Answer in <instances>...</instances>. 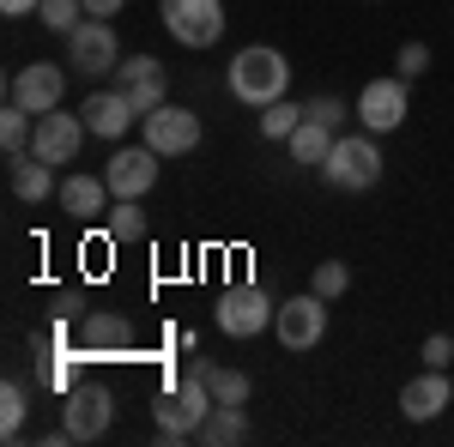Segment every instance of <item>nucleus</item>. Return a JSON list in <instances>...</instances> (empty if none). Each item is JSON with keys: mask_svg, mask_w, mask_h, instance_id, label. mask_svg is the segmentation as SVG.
Listing matches in <instances>:
<instances>
[{"mask_svg": "<svg viewBox=\"0 0 454 447\" xmlns=\"http://www.w3.org/2000/svg\"><path fill=\"white\" fill-rule=\"evenodd\" d=\"M231 97L248 109H267L285 97V85H291V61H285L279 49H267V42H248L237 49V61H231Z\"/></svg>", "mask_w": 454, "mask_h": 447, "instance_id": "1", "label": "nucleus"}, {"mask_svg": "<svg viewBox=\"0 0 454 447\" xmlns=\"http://www.w3.org/2000/svg\"><path fill=\"white\" fill-rule=\"evenodd\" d=\"M212 405H218V399H212V387L200 375L164 387V393H158V405H152V412H158V435H164V442H194V435H200V423L212 417Z\"/></svg>", "mask_w": 454, "mask_h": 447, "instance_id": "2", "label": "nucleus"}, {"mask_svg": "<svg viewBox=\"0 0 454 447\" xmlns=\"http://www.w3.org/2000/svg\"><path fill=\"white\" fill-rule=\"evenodd\" d=\"M321 170H327V188L364 194V188L382 181V145H376V134H346V139H333V151H327Z\"/></svg>", "mask_w": 454, "mask_h": 447, "instance_id": "3", "label": "nucleus"}, {"mask_svg": "<svg viewBox=\"0 0 454 447\" xmlns=\"http://www.w3.org/2000/svg\"><path fill=\"white\" fill-rule=\"evenodd\" d=\"M158 19L182 49H212L224 36V0H158Z\"/></svg>", "mask_w": 454, "mask_h": 447, "instance_id": "4", "label": "nucleus"}, {"mask_svg": "<svg viewBox=\"0 0 454 447\" xmlns=\"http://www.w3.org/2000/svg\"><path fill=\"white\" fill-rule=\"evenodd\" d=\"M273 314H279V303H273L261 284H231V290L218 297V327H224L231 339H261V333L273 327Z\"/></svg>", "mask_w": 454, "mask_h": 447, "instance_id": "5", "label": "nucleus"}, {"mask_svg": "<svg viewBox=\"0 0 454 447\" xmlns=\"http://www.w3.org/2000/svg\"><path fill=\"white\" fill-rule=\"evenodd\" d=\"M109 417H115V399H109V387H98V381H73V387H67L61 429H67L73 442H98V435L109 429Z\"/></svg>", "mask_w": 454, "mask_h": 447, "instance_id": "6", "label": "nucleus"}, {"mask_svg": "<svg viewBox=\"0 0 454 447\" xmlns=\"http://www.w3.org/2000/svg\"><path fill=\"white\" fill-rule=\"evenodd\" d=\"M273 327H279L285 351H315V344L327 339V297H315V290L285 297L279 314H273Z\"/></svg>", "mask_w": 454, "mask_h": 447, "instance_id": "7", "label": "nucleus"}, {"mask_svg": "<svg viewBox=\"0 0 454 447\" xmlns=\"http://www.w3.org/2000/svg\"><path fill=\"white\" fill-rule=\"evenodd\" d=\"M140 134L158 158H182V151L200 145V115L182 109V104H158L152 115H140Z\"/></svg>", "mask_w": 454, "mask_h": 447, "instance_id": "8", "label": "nucleus"}, {"mask_svg": "<svg viewBox=\"0 0 454 447\" xmlns=\"http://www.w3.org/2000/svg\"><path fill=\"white\" fill-rule=\"evenodd\" d=\"M357 121H364V134H394L400 121H406V79L394 73V79H370L364 91H357V109H351Z\"/></svg>", "mask_w": 454, "mask_h": 447, "instance_id": "9", "label": "nucleus"}, {"mask_svg": "<svg viewBox=\"0 0 454 447\" xmlns=\"http://www.w3.org/2000/svg\"><path fill=\"white\" fill-rule=\"evenodd\" d=\"M158 164H164V158H158L145 139L134 145V151H115V158L104 164L109 194H115V200H140V194H152V188H158Z\"/></svg>", "mask_w": 454, "mask_h": 447, "instance_id": "10", "label": "nucleus"}, {"mask_svg": "<svg viewBox=\"0 0 454 447\" xmlns=\"http://www.w3.org/2000/svg\"><path fill=\"white\" fill-rule=\"evenodd\" d=\"M19 109H31V115H49V109H61L67 97V73L55 67V61H31V67L12 73V91H6Z\"/></svg>", "mask_w": 454, "mask_h": 447, "instance_id": "11", "label": "nucleus"}, {"mask_svg": "<svg viewBox=\"0 0 454 447\" xmlns=\"http://www.w3.org/2000/svg\"><path fill=\"white\" fill-rule=\"evenodd\" d=\"M67 61H73L79 73H115V67H121L115 25H109V19H85V25L67 36Z\"/></svg>", "mask_w": 454, "mask_h": 447, "instance_id": "12", "label": "nucleus"}, {"mask_svg": "<svg viewBox=\"0 0 454 447\" xmlns=\"http://www.w3.org/2000/svg\"><path fill=\"white\" fill-rule=\"evenodd\" d=\"M85 115H61V109H49V115H36V134H31V151L43 164H73L79 158V145H85Z\"/></svg>", "mask_w": 454, "mask_h": 447, "instance_id": "13", "label": "nucleus"}, {"mask_svg": "<svg viewBox=\"0 0 454 447\" xmlns=\"http://www.w3.org/2000/svg\"><path fill=\"white\" fill-rule=\"evenodd\" d=\"M115 85L134 97V109H140V115H152L158 104H170V73H164V61H158V55H128V61L115 67Z\"/></svg>", "mask_w": 454, "mask_h": 447, "instance_id": "14", "label": "nucleus"}, {"mask_svg": "<svg viewBox=\"0 0 454 447\" xmlns=\"http://www.w3.org/2000/svg\"><path fill=\"white\" fill-rule=\"evenodd\" d=\"M449 405H454L449 369H424V375H412L400 387V417H406V423H430V417H442Z\"/></svg>", "mask_w": 454, "mask_h": 447, "instance_id": "15", "label": "nucleus"}, {"mask_svg": "<svg viewBox=\"0 0 454 447\" xmlns=\"http://www.w3.org/2000/svg\"><path fill=\"white\" fill-rule=\"evenodd\" d=\"M79 115H85V127H91L98 139H121L134 121H140V109H134V97H128L121 85H115V91H91Z\"/></svg>", "mask_w": 454, "mask_h": 447, "instance_id": "16", "label": "nucleus"}, {"mask_svg": "<svg viewBox=\"0 0 454 447\" xmlns=\"http://www.w3.org/2000/svg\"><path fill=\"white\" fill-rule=\"evenodd\" d=\"M6 188H12L25 206H43L49 194H61V181H55V164H43L36 151H12V158H6Z\"/></svg>", "mask_w": 454, "mask_h": 447, "instance_id": "17", "label": "nucleus"}, {"mask_svg": "<svg viewBox=\"0 0 454 447\" xmlns=\"http://www.w3.org/2000/svg\"><path fill=\"white\" fill-rule=\"evenodd\" d=\"M128 344H134V327L115 309H98V314L79 320V351H85V357H121Z\"/></svg>", "mask_w": 454, "mask_h": 447, "instance_id": "18", "label": "nucleus"}, {"mask_svg": "<svg viewBox=\"0 0 454 447\" xmlns=\"http://www.w3.org/2000/svg\"><path fill=\"white\" fill-rule=\"evenodd\" d=\"M55 200H61V212H67V218L91 224V218H104V212H109V200H115V194H109L104 175H67Z\"/></svg>", "mask_w": 454, "mask_h": 447, "instance_id": "19", "label": "nucleus"}, {"mask_svg": "<svg viewBox=\"0 0 454 447\" xmlns=\"http://www.w3.org/2000/svg\"><path fill=\"white\" fill-rule=\"evenodd\" d=\"M188 375L207 381L218 405H248V393H254V381H248L243 369H224V363H212V357H194V369H188Z\"/></svg>", "mask_w": 454, "mask_h": 447, "instance_id": "20", "label": "nucleus"}, {"mask_svg": "<svg viewBox=\"0 0 454 447\" xmlns=\"http://www.w3.org/2000/svg\"><path fill=\"white\" fill-rule=\"evenodd\" d=\"M333 139H340L333 127H321V121L303 115V127L285 139V145H291V164H315V170H321V164H327V151H333Z\"/></svg>", "mask_w": 454, "mask_h": 447, "instance_id": "21", "label": "nucleus"}, {"mask_svg": "<svg viewBox=\"0 0 454 447\" xmlns=\"http://www.w3.org/2000/svg\"><path fill=\"white\" fill-rule=\"evenodd\" d=\"M243 435H248L243 405H212V417L200 423V435H194V442H207V447H231V442H243Z\"/></svg>", "mask_w": 454, "mask_h": 447, "instance_id": "22", "label": "nucleus"}, {"mask_svg": "<svg viewBox=\"0 0 454 447\" xmlns=\"http://www.w3.org/2000/svg\"><path fill=\"white\" fill-rule=\"evenodd\" d=\"M25 417H31V393H25L19 381H6V387H0V435L19 442V435H25Z\"/></svg>", "mask_w": 454, "mask_h": 447, "instance_id": "23", "label": "nucleus"}, {"mask_svg": "<svg viewBox=\"0 0 454 447\" xmlns=\"http://www.w3.org/2000/svg\"><path fill=\"white\" fill-rule=\"evenodd\" d=\"M152 236V224H145L140 200H115L109 206V242H145Z\"/></svg>", "mask_w": 454, "mask_h": 447, "instance_id": "24", "label": "nucleus"}, {"mask_svg": "<svg viewBox=\"0 0 454 447\" xmlns=\"http://www.w3.org/2000/svg\"><path fill=\"white\" fill-rule=\"evenodd\" d=\"M31 134H36V115L19 104H6V115H0V145H6V158L12 151H31Z\"/></svg>", "mask_w": 454, "mask_h": 447, "instance_id": "25", "label": "nucleus"}, {"mask_svg": "<svg viewBox=\"0 0 454 447\" xmlns=\"http://www.w3.org/2000/svg\"><path fill=\"white\" fill-rule=\"evenodd\" d=\"M36 19H43L49 31L73 36L79 25H85V0H43V6H36Z\"/></svg>", "mask_w": 454, "mask_h": 447, "instance_id": "26", "label": "nucleus"}, {"mask_svg": "<svg viewBox=\"0 0 454 447\" xmlns=\"http://www.w3.org/2000/svg\"><path fill=\"white\" fill-rule=\"evenodd\" d=\"M297 127H303V104H285V97H279V104L261 109V134H267V139H291Z\"/></svg>", "mask_w": 454, "mask_h": 447, "instance_id": "27", "label": "nucleus"}, {"mask_svg": "<svg viewBox=\"0 0 454 447\" xmlns=\"http://www.w3.org/2000/svg\"><path fill=\"white\" fill-rule=\"evenodd\" d=\"M309 290H315V297H327V303L346 297V290H351V266H346V260H321V266L309 273Z\"/></svg>", "mask_w": 454, "mask_h": 447, "instance_id": "28", "label": "nucleus"}, {"mask_svg": "<svg viewBox=\"0 0 454 447\" xmlns=\"http://www.w3.org/2000/svg\"><path fill=\"white\" fill-rule=\"evenodd\" d=\"M394 73H400L406 85H412V79H424V73H430V49H424V42H400V55H394Z\"/></svg>", "mask_w": 454, "mask_h": 447, "instance_id": "29", "label": "nucleus"}, {"mask_svg": "<svg viewBox=\"0 0 454 447\" xmlns=\"http://www.w3.org/2000/svg\"><path fill=\"white\" fill-rule=\"evenodd\" d=\"M303 115H309V121H321V127H333V134H340V121H346L351 109L340 104V97H309V104H303Z\"/></svg>", "mask_w": 454, "mask_h": 447, "instance_id": "30", "label": "nucleus"}, {"mask_svg": "<svg viewBox=\"0 0 454 447\" xmlns=\"http://www.w3.org/2000/svg\"><path fill=\"white\" fill-rule=\"evenodd\" d=\"M454 363V339L449 333H430V339H424V369H449Z\"/></svg>", "mask_w": 454, "mask_h": 447, "instance_id": "31", "label": "nucleus"}, {"mask_svg": "<svg viewBox=\"0 0 454 447\" xmlns=\"http://www.w3.org/2000/svg\"><path fill=\"white\" fill-rule=\"evenodd\" d=\"M128 0H85V19H115Z\"/></svg>", "mask_w": 454, "mask_h": 447, "instance_id": "32", "label": "nucleus"}, {"mask_svg": "<svg viewBox=\"0 0 454 447\" xmlns=\"http://www.w3.org/2000/svg\"><path fill=\"white\" fill-rule=\"evenodd\" d=\"M36 6H43V0H0V12H6V19H25V12H36Z\"/></svg>", "mask_w": 454, "mask_h": 447, "instance_id": "33", "label": "nucleus"}]
</instances>
